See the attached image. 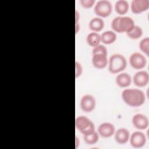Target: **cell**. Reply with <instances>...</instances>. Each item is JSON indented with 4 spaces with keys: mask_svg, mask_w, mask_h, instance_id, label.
Listing matches in <instances>:
<instances>
[{
    "mask_svg": "<svg viewBox=\"0 0 149 149\" xmlns=\"http://www.w3.org/2000/svg\"><path fill=\"white\" fill-rule=\"evenodd\" d=\"M80 20V12L77 10H75V23H79Z\"/></svg>",
    "mask_w": 149,
    "mask_h": 149,
    "instance_id": "obj_27",
    "label": "cell"
},
{
    "mask_svg": "<svg viewBox=\"0 0 149 149\" xmlns=\"http://www.w3.org/2000/svg\"><path fill=\"white\" fill-rule=\"evenodd\" d=\"M135 26L134 20L129 16H119L118 26L119 33H127Z\"/></svg>",
    "mask_w": 149,
    "mask_h": 149,
    "instance_id": "obj_8",
    "label": "cell"
},
{
    "mask_svg": "<svg viewBox=\"0 0 149 149\" xmlns=\"http://www.w3.org/2000/svg\"><path fill=\"white\" fill-rule=\"evenodd\" d=\"M127 60L120 54H113L108 59V70L111 73L118 74L123 71L127 67Z\"/></svg>",
    "mask_w": 149,
    "mask_h": 149,
    "instance_id": "obj_2",
    "label": "cell"
},
{
    "mask_svg": "<svg viewBox=\"0 0 149 149\" xmlns=\"http://www.w3.org/2000/svg\"><path fill=\"white\" fill-rule=\"evenodd\" d=\"M80 107L81 109L86 112H91L96 107V100L95 97L90 94L83 95L80 99Z\"/></svg>",
    "mask_w": 149,
    "mask_h": 149,
    "instance_id": "obj_6",
    "label": "cell"
},
{
    "mask_svg": "<svg viewBox=\"0 0 149 149\" xmlns=\"http://www.w3.org/2000/svg\"><path fill=\"white\" fill-rule=\"evenodd\" d=\"M94 12L97 17H108L112 12V5L108 0H100L95 3Z\"/></svg>",
    "mask_w": 149,
    "mask_h": 149,
    "instance_id": "obj_3",
    "label": "cell"
},
{
    "mask_svg": "<svg viewBox=\"0 0 149 149\" xmlns=\"http://www.w3.org/2000/svg\"><path fill=\"white\" fill-rule=\"evenodd\" d=\"M116 130L113 124L111 122H105L99 125L97 129V132L100 136L103 138H109L113 136Z\"/></svg>",
    "mask_w": 149,
    "mask_h": 149,
    "instance_id": "obj_9",
    "label": "cell"
},
{
    "mask_svg": "<svg viewBox=\"0 0 149 149\" xmlns=\"http://www.w3.org/2000/svg\"><path fill=\"white\" fill-rule=\"evenodd\" d=\"M91 54L92 55L95 54H103L105 55H108L107 48L105 45L100 44L99 45L93 48Z\"/></svg>",
    "mask_w": 149,
    "mask_h": 149,
    "instance_id": "obj_23",
    "label": "cell"
},
{
    "mask_svg": "<svg viewBox=\"0 0 149 149\" xmlns=\"http://www.w3.org/2000/svg\"><path fill=\"white\" fill-rule=\"evenodd\" d=\"M129 63L133 69L141 70L146 67L147 65V59L143 54L139 52H134L130 55Z\"/></svg>",
    "mask_w": 149,
    "mask_h": 149,
    "instance_id": "obj_4",
    "label": "cell"
},
{
    "mask_svg": "<svg viewBox=\"0 0 149 149\" xmlns=\"http://www.w3.org/2000/svg\"><path fill=\"white\" fill-rule=\"evenodd\" d=\"M83 68L82 65L78 61L75 62V77H79L83 73Z\"/></svg>",
    "mask_w": 149,
    "mask_h": 149,
    "instance_id": "obj_25",
    "label": "cell"
},
{
    "mask_svg": "<svg viewBox=\"0 0 149 149\" xmlns=\"http://www.w3.org/2000/svg\"><path fill=\"white\" fill-rule=\"evenodd\" d=\"M86 40L87 44L89 46L93 48L99 45L101 42V34H100L98 33L91 31L87 35Z\"/></svg>",
    "mask_w": 149,
    "mask_h": 149,
    "instance_id": "obj_19",
    "label": "cell"
},
{
    "mask_svg": "<svg viewBox=\"0 0 149 149\" xmlns=\"http://www.w3.org/2000/svg\"><path fill=\"white\" fill-rule=\"evenodd\" d=\"M132 81L136 86L143 87L149 82V74L146 70H139L133 75Z\"/></svg>",
    "mask_w": 149,
    "mask_h": 149,
    "instance_id": "obj_10",
    "label": "cell"
},
{
    "mask_svg": "<svg viewBox=\"0 0 149 149\" xmlns=\"http://www.w3.org/2000/svg\"><path fill=\"white\" fill-rule=\"evenodd\" d=\"M115 12L119 15H124L129 9V3L126 0H118L114 5Z\"/></svg>",
    "mask_w": 149,
    "mask_h": 149,
    "instance_id": "obj_17",
    "label": "cell"
},
{
    "mask_svg": "<svg viewBox=\"0 0 149 149\" xmlns=\"http://www.w3.org/2000/svg\"><path fill=\"white\" fill-rule=\"evenodd\" d=\"M126 34L129 38L132 40H137L143 36V31L141 27L135 25L130 31Z\"/></svg>",
    "mask_w": 149,
    "mask_h": 149,
    "instance_id": "obj_20",
    "label": "cell"
},
{
    "mask_svg": "<svg viewBox=\"0 0 149 149\" xmlns=\"http://www.w3.org/2000/svg\"><path fill=\"white\" fill-rule=\"evenodd\" d=\"M108 59L107 55L103 54H95L92 55L91 63L93 66L98 69H104L108 65Z\"/></svg>",
    "mask_w": 149,
    "mask_h": 149,
    "instance_id": "obj_13",
    "label": "cell"
},
{
    "mask_svg": "<svg viewBox=\"0 0 149 149\" xmlns=\"http://www.w3.org/2000/svg\"><path fill=\"white\" fill-rule=\"evenodd\" d=\"M100 135L97 132L94 131V132L83 135V140L84 142L88 145L95 144L100 139Z\"/></svg>",
    "mask_w": 149,
    "mask_h": 149,
    "instance_id": "obj_21",
    "label": "cell"
},
{
    "mask_svg": "<svg viewBox=\"0 0 149 149\" xmlns=\"http://www.w3.org/2000/svg\"><path fill=\"white\" fill-rule=\"evenodd\" d=\"M129 141L132 147L140 148L146 145L147 137L143 132L140 130H137L130 134Z\"/></svg>",
    "mask_w": 149,
    "mask_h": 149,
    "instance_id": "obj_5",
    "label": "cell"
},
{
    "mask_svg": "<svg viewBox=\"0 0 149 149\" xmlns=\"http://www.w3.org/2000/svg\"><path fill=\"white\" fill-rule=\"evenodd\" d=\"M148 0H133L130 3V10L134 14H140L148 10Z\"/></svg>",
    "mask_w": 149,
    "mask_h": 149,
    "instance_id": "obj_12",
    "label": "cell"
},
{
    "mask_svg": "<svg viewBox=\"0 0 149 149\" xmlns=\"http://www.w3.org/2000/svg\"><path fill=\"white\" fill-rule=\"evenodd\" d=\"M105 22L102 18L95 17L92 18L88 23V27L93 32L98 33L104 27Z\"/></svg>",
    "mask_w": 149,
    "mask_h": 149,
    "instance_id": "obj_16",
    "label": "cell"
},
{
    "mask_svg": "<svg viewBox=\"0 0 149 149\" xmlns=\"http://www.w3.org/2000/svg\"><path fill=\"white\" fill-rule=\"evenodd\" d=\"M79 146H80V139L77 136H75V148H77Z\"/></svg>",
    "mask_w": 149,
    "mask_h": 149,
    "instance_id": "obj_28",
    "label": "cell"
},
{
    "mask_svg": "<svg viewBox=\"0 0 149 149\" xmlns=\"http://www.w3.org/2000/svg\"><path fill=\"white\" fill-rule=\"evenodd\" d=\"M94 131H95V126L94 123L93 122L85 130H84L81 133L83 135H86V134H88L94 132Z\"/></svg>",
    "mask_w": 149,
    "mask_h": 149,
    "instance_id": "obj_26",
    "label": "cell"
},
{
    "mask_svg": "<svg viewBox=\"0 0 149 149\" xmlns=\"http://www.w3.org/2000/svg\"><path fill=\"white\" fill-rule=\"evenodd\" d=\"M117 38V35L112 30L105 31L101 34V42L106 45L113 44Z\"/></svg>",
    "mask_w": 149,
    "mask_h": 149,
    "instance_id": "obj_18",
    "label": "cell"
},
{
    "mask_svg": "<svg viewBox=\"0 0 149 149\" xmlns=\"http://www.w3.org/2000/svg\"><path fill=\"white\" fill-rule=\"evenodd\" d=\"M93 122L88 117L80 115L76 117L74 122L75 127L78 130L80 133H82Z\"/></svg>",
    "mask_w": 149,
    "mask_h": 149,
    "instance_id": "obj_15",
    "label": "cell"
},
{
    "mask_svg": "<svg viewBox=\"0 0 149 149\" xmlns=\"http://www.w3.org/2000/svg\"><path fill=\"white\" fill-rule=\"evenodd\" d=\"M132 123L133 127L138 130H145L149 125V121L147 116L140 113H136L133 116Z\"/></svg>",
    "mask_w": 149,
    "mask_h": 149,
    "instance_id": "obj_7",
    "label": "cell"
},
{
    "mask_svg": "<svg viewBox=\"0 0 149 149\" xmlns=\"http://www.w3.org/2000/svg\"><path fill=\"white\" fill-rule=\"evenodd\" d=\"M139 47L141 51L146 54L147 56L149 55V38L146 37L141 40Z\"/></svg>",
    "mask_w": 149,
    "mask_h": 149,
    "instance_id": "obj_22",
    "label": "cell"
},
{
    "mask_svg": "<svg viewBox=\"0 0 149 149\" xmlns=\"http://www.w3.org/2000/svg\"><path fill=\"white\" fill-rule=\"evenodd\" d=\"M80 3L81 6L86 9L92 8L95 3V0H80Z\"/></svg>",
    "mask_w": 149,
    "mask_h": 149,
    "instance_id": "obj_24",
    "label": "cell"
},
{
    "mask_svg": "<svg viewBox=\"0 0 149 149\" xmlns=\"http://www.w3.org/2000/svg\"><path fill=\"white\" fill-rule=\"evenodd\" d=\"M123 102L129 107H139L146 101L145 93L139 88H125L121 93Z\"/></svg>",
    "mask_w": 149,
    "mask_h": 149,
    "instance_id": "obj_1",
    "label": "cell"
},
{
    "mask_svg": "<svg viewBox=\"0 0 149 149\" xmlns=\"http://www.w3.org/2000/svg\"><path fill=\"white\" fill-rule=\"evenodd\" d=\"M132 82V78L131 76L126 72L119 73L115 77V83L120 88H126L129 87Z\"/></svg>",
    "mask_w": 149,
    "mask_h": 149,
    "instance_id": "obj_14",
    "label": "cell"
},
{
    "mask_svg": "<svg viewBox=\"0 0 149 149\" xmlns=\"http://www.w3.org/2000/svg\"><path fill=\"white\" fill-rule=\"evenodd\" d=\"M80 29V26L79 23H75V33L77 34Z\"/></svg>",
    "mask_w": 149,
    "mask_h": 149,
    "instance_id": "obj_29",
    "label": "cell"
},
{
    "mask_svg": "<svg viewBox=\"0 0 149 149\" xmlns=\"http://www.w3.org/2000/svg\"><path fill=\"white\" fill-rule=\"evenodd\" d=\"M130 135V132L127 129L120 127L115 130L113 134V137L116 143L123 145L129 141Z\"/></svg>",
    "mask_w": 149,
    "mask_h": 149,
    "instance_id": "obj_11",
    "label": "cell"
}]
</instances>
